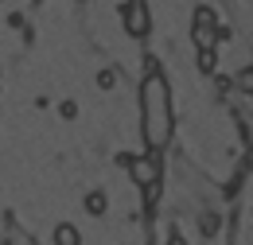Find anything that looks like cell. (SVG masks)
Returning a JSON list of instances; mask_svg holds the SVG:
<instances>
[{
    "instance_id": "1",
    "label": "cell",
    "mask_w": 253,
    "mask_h": 245,
    "mask_svg": "<svg viewBox=\"0 0 253 245\" xmlns=\"http://www.w3.org/2000/svg\"><path fill=\"white\" fill-rule=\"evenodd\" d=\"M140 124H144L148 152H160L171 140V124H175L171 121V97H168V82L160 70H152L140 82Z\"/></svg>"
},
{
    "instance_id": "5",
    "label": "cell",
    "mask_w": 253,
    "mask_h": 245,
    "mask_svg": "<svg viewBox=\"0 0 253 245\" xmlns=\"http://www.w3.org/2000/svg\"><path fill=\"white\" fill-rule=\"evenodd\" d=\"M55 245H78V230L74 226H55Z\"/></svg>"
},
{
    "instance_id": "4",
    "label": "cell",
    "mask_w": 253,
    "mask_h": 245,
    "mask_svg": "<svg viewBox=\"0 0 253 245\" xmlns=\"http://www.w3.org/2000/svg\"><path fill=\"white\" fill-rule=\"evenodd\" d=\"M214 12L211 8H199V24H195V43L199 51H214Z\"/></svg>"
},
{
    "instance_id": "9",
    "label": "cell",
    "mask_w": 253,
    "mask_h": 245,
    "mask_svg": "<svg viewBox=\"0 0 253 245\" xmlns=\"http://www.w3.org/2000/svg\"><path fill=\"white\" fill-rule=\"evenodd\" d=\"M97 86H105V90L117 86V74H113V70H101V74H97Z\"/></svg>"
},
{
    "instance_id": "8",
    "label": "cell",
    "mask_w": 253,
    "mask_h": 245,
    "mask_svg": "<svg viewBox=\"0 0 253 245\" xmlns=\"http://www.w3.org/2000/svg\"><path fill=\"white\" fill-rule=\"evenodd\" d=\"M214 51H199V70H214Z\"/></svg>"
},
{
    "instance_id": "7",
    "label": "cell",
    "mask_w": 253,
    "mask_h": 245,
    "mask_svg": "<svg viewBox=\"0 0 253 245\" xmlns=\"http://www.w3.org/2000/svg\"><path fill=\"white\" fill-rule=\"evenodd\" d=\"M218 230H222V218L218 214H203V234H207V238H214Z\"/></svg>"
},
{
    "instance_id": "2",
    "label": "cell",
    "mask_w": 253,
    "mask_h": 245,
    "mask_svg": "<svg viewBox=\"0 0 253 245\" xmlns=\"http://www.w3.org/2000/svg\"><path fill=\"white\" fill-rule=\"evenodd\" d=\"M121 20H125L128 35H148V28H152V8H148V0H128L125 8H121Z\"/></svg>"
},
{
    "instance_id": "3",
    "label": "cell",
    "mask_w": 253,
    "mask_h": 245,
    "mask_svg": "<svg viewBox=\"0 0 253 245\" xmlns=\"http://www.w3.org/2000/svg\"><path fill=\"white\" fill-rule=\"evenodd\" d=\"M128 171H132V179H136L140 187H156L160 183V160H156V152L132 156V160H128Z\"/></svg>"
},
{
    "instance_id": "10",
    "label": "cell",
    "mask_w": 253,
    "mask_h": 245,
    "mask_svg": "<svg viewBox=\"0 0 253 245\" xmlns=\"http://www.w3.org/2000/svg\"><path fill=\"white\" fill-rule=\"evenodd\" d=\"M238 86H242V90L250 93V86H253V78H250V70H242V74H238Z\"/></svg>"
},
{
    "instance_id": "11",
    "label": "cell",
    "mask_w": 253,
    "mask_h": 245,
    "mask_svg": "<svg viewBox=\"0 0 253 245\" xmlns=\"http://www.w3.org/2000/svg\"><path fill=\"white\" fill-rule=\"evenodd\" d=\"M168 245H187V242H183V238H179V234H171V242H168Z\"/></svg>"
},
{
    "instance_id": "6",
    "label": "cell",
    "mask_w": 253,
    "mask_h": 245,
    "mask_svg": "<svg viewBox=\"0 0 253 245\" xmlns=\"http://www.w3.org/2000/svg\"><path fill=\"white\" fill-rule=\"evenodd\" d=\"M86 210H90V214H105V195H101V191H94V195L86 199Z\"/></svg>"
}]
</instances>
